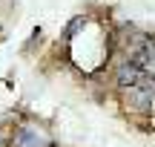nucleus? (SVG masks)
<instances>
[{"mask_svg":"<svg viewBox=\"0 0 155 147\" xmlns=\"http://www.w3.org/2000/svg\"><path fill=\"white\" fill-rule=\"evenodd\" d=\"M46 144H49L46 136L38 130V127H32V124L17 127V133L12 136V147H46Z\"/></svg>","mask_w":155,"mask_h":147,"instance_id":"obj_1","label":"nucleus"}]
</instances>
